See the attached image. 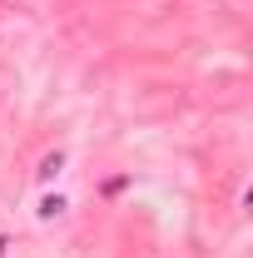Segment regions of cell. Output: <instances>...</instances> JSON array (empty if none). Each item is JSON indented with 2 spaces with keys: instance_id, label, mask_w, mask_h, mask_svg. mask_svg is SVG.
Wrapping results in <instances>:
<instances>
[{
  "instance_id": "6da1fadb",
  "label": "cell",
  "mask_w": 253,
  "mask_h": 258,
  "mask_svg": "<svg viewBox=\"0 0 253 258\" xmlns=\"http://www.w3.org/2000/svg\"><path fill=\"white\" fill-rule=\"evenodd\" d=\"M60 164H65V154H50V159L40 164V179H55V174H60Z\"/></svg>"
}]
</instances>
